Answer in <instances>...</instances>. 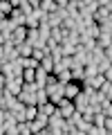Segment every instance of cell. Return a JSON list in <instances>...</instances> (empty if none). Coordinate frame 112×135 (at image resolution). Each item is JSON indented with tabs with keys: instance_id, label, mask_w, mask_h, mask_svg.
Wrapping results in <instances>:
<instances>
[{
	"instance_id": "ee69618b",
	"label": "cell",
	"mask_w": 112,
	"mask_h": 135,
	"mask_svg": "<svg viewBox=\"0 0 112 135\" xmlns=\"http://www.w3.org/2000/svg\"><path fill=\"white\" fill-rule=\"evenodd\" d=\"M108 9H110V11H112V0H110V5H108Z\"/></svg>"
},
{
	"instance_id": "1f68e13d",
	"label": "cell",
	"mask_w": 112,
	"mask_h": 135,
	"mask_svg": "<svg viewBox=\"0 0 112 135\" xmlns=\"http://www.w3.org/2000/svg\"><path fill=\"white\" fill-rule=\"evenodd\" d=\"M92 124H94V126H103V124H105V115H103V110L97 113V115L92 117Z\"/></svg>"
},
{
	"instance_id": "277c9868",
	"label": "cell",
	"mask_w": 112,
	"mask_h": 135,
	"mask_svg": "<svg viewBox=\"0 0 112 135\" xmlns=\"http://www.w3.org/2000/svg\"><path fill=\"white\" fill-rule=\"evenodd\" d=\"M29 124H31V133H40V131L47 128L49 117H47V115H40V113H38V115H36V119H31Z\"/></svg>"
},
{
	"instance_id": "f35d334b",
	"label": "cell",
	"mask_w": 112,
	"mask_h": 135,
	"mask_svg": "<svg viewBox=\"0 0 112 135\" xmlns=\"http://www.w3.org/2000/svg\"><path fill=\"white\" fill-rule=\"evenodd\" d=\"M105 59H110V61H112V45H110V47H105Z\"/></svg>"
},
{
	"instance_id": "6da1fadb",
	"label": "cell",
	"mask_w": 112,
	"mask_h": 135,
	"mask_svg": "<svg viewBox=\"0 0 112 135\" xmlns=\"http://www.w3.org/2000/svg\"><path fill=\"white\" fill-rule=\"evenodd\" d=\"M56 106H58V113L65 117V119H70V117L76 113V108H74V101H72V99H67V97H63V99H61Z\"/></svg>"
},
{
	"instance_id": "4316f807",
	"label": "cell",
	"mask_w": 112,
	"mask_h": 135,
	"mask_svg": "<svg viewBox=\"0 0 112 135\" xmlns=\"http://www.w3.org/2000/svg\"><path fill=\"white\" fill-rule=\"evenodd\" d=\"M65 41H70V43L78 45V43H81V34L74 32V29H67V36H65Z\"/></svg>"
},
{
	"instance_id": "83f0119b",
	"label": "cell",
	"mask_w": 112,
	"mask_h": 135,
	"mask_svg": "<svg viewBox=\"0 0 112 135\" xmlns=\"http://www.w3.org/2000/svg\"><path fill=\"white\" fill-rule=\"evenodd\" d=\"M56 79H58L63 86H65V83H70V81H72V70H63V72H58V74H56Z\"/></svg>"
},
{
	"instance_id": "d590c367",
	"label": "cell",
	"mask_w": 112,
	"mask_h": 135,
	"mask_svg": "<svg viewBox=\"0 0 112 135\" xmlns=\"http://www.w3.org/2000/svg\"><path fill=\"white\" fill-rule=\"evenodd\" d=\"M101 108H103V115L105 117H112V101H105Z\"/></svg>"
},
{
	"instance_id": "8fae6325",
	"label": "cell",
	"mask_w": 112,
	"mask_h": 135,
	"mask_svg": "<svg viewBox=\"0 0 112 135\" xmlns=\"http://www.w3.org/2000/svg\"><path fill=\"white\" fill-rule=\"evenodd\" d=\"M65 36H67V29L65 27H52V36H49L52 41H56V43L61 45L65 41Z\"/></svg>"
},
{
	"instance_id": "7402d4cb",
	"label": "cell",
	"mask_w": 112,
	"mask_h": 135,
	"mask_svg": "<svg viewBox=\"0 0 112 135\" xmlns=\"http://www.w3.org/2000/svg\"><path fill=\"white\" fill-rule=\"evenodd\" d=\"M23 81L25 83L36 81V70H34V68H25V70H23Z\"/></svg>"
},
{
	"instance_id": "52a82bcc",
	"label": "cell",
	"mask_w": 112,
	"mask_h": 135,
	"mask_svg": "<svg viewBox=\"0 0 112 135\" xmlns=\"http://www.w3.org/2000/svg\"><path fill=\"white\" fill-rule=\"evenodd\" d=\"M78 92H81V83H78V81H70V83H65V97H67V99H74Z\"/></svg>"
},
{
	"instance_id": "7a4b0ae2",
	"label": "cell",
	"mask_w": 112,
	"mask_h": 135,
	"mask_svg": "<svg viewBox=\"0 0 112 135\" xmlns=\"http://www.w3.org/2000/svg\"><path fill=\"white\" fill-rule=\"evenodd\" d=\"M72 101H74V108H76L78 113H85V110H88V108H90V97L85 95V92H83V90L78 92V95L74 97Z\"/></svg>"
},
{
	"instance_id": "7dc6e473",
	"label": "cell",
	"mask_w": 112,
	"mask_h": 135,
	"mask_svg": "<svg viewBox=\"0 0 112 135\" xmlns=\"http://www.w3.org/2000/svg\"><path fill=\"white\" fill-rule=\"evenodd\" d=\"M108 135H112V133H108Z\"/></svg>"
},
{
	"instance_id": "e0dca14e",
	"label": "cell",
	"mask_w": 112,
	"mask_h": 135,
	"mask_svg": "<svg viewBox=\"0 0 112 135\" xmlns=\"http://www.w3.org/2000/svg\"><path fill=\"white\" fill-rule=\"evenodd\" d=\"M61 50H63V56H74L76 54V45L70 43V41H63L61 43Z\"/></svg>"
},
{
	"instance_id": "f6af8a7d",
	"label": "cell",
	"mask_w": 112,
	"mask_h": 135,
	"mask_svg": "<svg viewBox=\"0 0 112 135\" xmlns=\"http://www.w3.org/2000/svg\"><path fill=\"white\" fill-rule=\"evenodd\" d=\"M2 90H5V88H2V86H0V92H2Z\"/></svg>"
},
{
	"instance_id": "44dd1931",
	"label": "cell",
	"mask_w": 112,
	"mask_h": 135,
	"mask_svg": "<svg viewBox=\"0 0 112 135\" xmlns=\"http://www.w3.org/2000/svg\"><path fill=\"white\" fill-rule=\"evenodd\" d=\"M97 45H99V47H103V50L110 47V45H112V36H110V34H103V32H101V36L97 38Z\"/></svg>"
},
{
	"instance_id": "f546056e",
	"label": "cell",
	"mask_w": 112,
	"mask_h": 135,
	"mask_svg": "<svg viewBox=\"0 0 112 135\" xmlns=\"http://www.w3.org/2000/svg\"><path fill=\"white\" fill-rule=\"evenodd\" d=\"M18 133L20 135H31V124L29 122H18Z\"/></svg>"
},
{
	"instance_id": "5bb4252c",
	"label": "cell",
	"mask_w": 112,
	"mask_h": 135,
	"mask_svg": "<svg viewBox=\"0 0 112 135\" xmlns=\"http://www.w3.org/2000/svg\"><path fill=\"white\" fill-rule=\"evenodd\" d=\"M58 110V106H56V104H52V101H47V104H43V106H38V113L40 115H54V113Z\"/></svg>"
},
{
	"instance_id": "7bdbcfd3",
	"label": "cell",
	"mask_w": 112,
	"mask_h": 135,
	"mask_svg": "<svg viewBox=\"0 0 112 135\" xmlns=\"http://www.w3.org/2000/svg\"><path fill=\"white\" fill-rule=\"evenodd\" d=\"M72 135H88V133H85V131H78V128H76V131H74Z\"/></svg>"
},
{
	"instance_id": "8d00e7d4",
	"label": "cell",
	"mask_w": 112,
	"mask_h": 135,
	"mask_svg": "<svg viewBox=\"0 0 112 135\" xmlns=\"http://www.w3.org/2000/svg\"><path fill=\"white\" fill-rule=\"evenodd\" d=\"M103 128H105L108 133H112V117H105V124H103Z\"/></svg>"
},
{
	"instance_id": "74e56055",
	"label": "cell",
	"mask_w": 112,
	"mask_h": 135,
	"mask_svg": "<svg viewBox=\"0 0 112 135\" xmlns=\"http://www.w3.org/2000/svg\"><path fill=\"white\" fill-rule=\"evenodd\" d=\"M103 77H105V81H110V83H112V68H110V70H108L105 74H103Z\"/></svg>"
},
{
	"instance_id": "ab89813d",
	"label": "cell",
	"mask_w": 112,
	"mask_h": 135,
	"mask_svg": "<svg viewBox=\"0 0 112 135\" xmlns=\"http://www.w3.org/2000/svg\"><path fill=\"white\" fill-rule=\"evenodd\" d=\"M0 61H5V47L0 45Z\"/></svg>"
},
{
	"instance_id": "ffe728a7",
	"label": "cell",
	"mask_w": 112,
	"mask_h": 135,
	"mask_svg": "<svg viewBox=\"0 0 112 135\" xmlns=\"http://www.w3.org/2000/svg\"><path fill=\"white\" fill-rule=\"evenodd\" d=\"M49 101V95L45 88H40V90H36V106H43V104H47Z\"/></svg>"
},
{
	"instance_id": "bcb514c9",
	"label": "cell",
	"mask_w": 112,
	"mask_h": 135,
	"mask_svg": "<svg viewBox=\"0 0 112 135\" xmlns=\"http://www.w3.org/2000/svg\"><path fill=\"white\" fill-rule=\"evenodd\" d=\"M54 2H58V0H54Z\"/></svg>"
},
{
	"instance_id": "d6986e66",
	"label": "cell",
	"mask_w": 112,
	"mask_h": 135,
	"mask_svg": "<svg viewBox=\"0 0 112 135\" xmlns=\"http://www.w3.org/2000/svg\"><path fill=\"white\" fill-rule=\"evenodd\" d=\"M83 79H85V68L74 65V68H72V81H78V83H81Z\"/></svg>"
},
{
	"instance_id": "9a60e30c",
	"label": "cell",
	"mask_w": 112,
	"mask_h": 135,
	"mask_svg": "<svg viewBox=\"0 0 112 135\" xmlns=\"http://www.w3.org/2000/svg\"><path fill=\"white\" fill-rule=\"evenodd\" d=\"M11 11H14V5L9 0H0V18H9Z\"/></svg>"
},
{
	"instance_id": "2e32d148",
	"label": "cell",
	"mask_w": 112,
	"mask_h": 135,
	"mask_svg": "<svg viewBox=\"0 0 112 135\" xmlns=\"http://www.w3.org/2000/svg\"><path fill=\"white\" fill-rule=\"evenodd\" d=\"M47 79H49V72H45L43 68H38V70H36V83H38V88L47 86Z\"/></svg>"
},
{
	"instance_id": "4fadbf2b",
	"label": "cell",
	"mask_w": 112,
	"mask_h": 135,
	"mask_svg": "<svg viewBox=\"0 0 112 135\" xmlns=\"http://www.w3.org/2000/svg\"><path fill=\"white\" fill-rule=\"evenodd\" d=\"M83 34H85V36H90V38H94V41H97L99 36H101V25H99V23H92L90 27H85V32H83Z\"/></svg>"
},
{
	"instance_id": "3957f363",
	"label": "cell",
	"mask_w": 112,
	"mask_h": 135,
	"mask_svg": "<svg viewBox=\"0 0 112 135\" xmlns=\"http://www.w3.org/2000/svg\"><path fill=\"white\" fill-rule=\"evenodd\" d=\"M23 86H25V81H23V79H14V77H9V81H7L5 90L9 92V95H16V97H18L20 92H23Z\"/></svg>"
},
{
	"instance_id": "e575fe53",
	"label": "cell",
	"mask_w": 112,
	"mask_h": 135,
	"mask_svg": "<svg viewBox=\"0 0 112 135\" xmlns=\"http://www.w3.org/2000/svg\"><path fill=\"white\" fill-rule=\"evenodd\" d=\"M101 32H103V34H110V36H112V18L105 20V23H101Z\"/></svg>"
},
{
	"instance_id": "836d02e7",
	"label": "cell",
	"mask_w": 112,
	"mask_h": 135,
	"mask_svg": "<svg viewBox=\"0 0 112 135\" xmlns=\"http://www.w3.org/2000/svg\"><path fill=\"white\" fill-rule=\"evenodd\" d=\"M76 128H78V131H85V133H90V128H92V124H90V122H85V119L81 117V122L76 124Z\"/></svg>"
},
{
	"instance_id": "d6a6232c",
	"label": "cell",
	"mask_w": 112,
	"mask_h": 135,
	"mask_svg": "<svg viewBox=\"0 0 112 135\" xmlns=\"http://www.w3.org/2000/svg\"><path fill=\"white\" fill-rule=\"evenodd\" d=\"M18 9H23V14L27 16V14H31V11H34V7H31V2H29V0H23Z\"/></svg>"
},
{
	"instance_id": "30bf717a",
	"label": "cell",
	"mask_w": 112,
	"mask_h": 135,
	"mask_svg": "<svg viewBox=\"0 0 112 135\" xmlns=\"http://www.w3.org/2000/svg\"><path fill=\"white\" fill-rule=\"evenodd\" d=\"M16 29V25L11 23V18H0V32L5 34L7 38H11V32Z\"/></svg>"
},
{
	"instance_id": "b9f144b4",
	"label": "cell",
	"mask_w": 112,
	"mask_h": 135,
	"mask_svg": "<svg viewBox=\"0 0 112 135\" xmlns=\"http://www.w3.org/2000/svg\"><path fill=\"white\" fill-rule=\"evenodd\" d=\"M99 5H101V7H108V5H110V0H99Z\"/></svg>"
},
{
	"instance_id": "4dcf8cb0",
	"label": "cell",
	"mask_w": 112,
	"mask_h": 135,
	"mask_svg": "<svg viewBox=\"0 0 112 135\" xmlns=\"http://www.w3.org/2000/svg\"><path fill=\"white\" fill-rule=\"evenodd\" d=\"M110 68H112V61H110V59H103V61H99V72H101V74H105Z\"/></svg>"
},
{
	"instance_id": "ac0fdd59",
	"label": "cell",
	"mask_w": 112,
	"mask_h": 135,
	"mask_svg": "<svg viewBox=\"0 0 112 135\" xmlns=\"http://www.w3.org/2000/svg\"><path fill=\"white\" fill-rule=\"evenodd\" d=\"M16 47H18V52H20V56H23V59L31 56V52H34V45H29L27 41H25V43H20V45H16Z\"/></svg>"
},
{
	"instance_id": "7c38bea8",
	"label": "cell",
	"mask_w": 112,
	"mask_h": 135,
	"mask_svg": "<svg viewBox=\"0 0 112 135\" xmlns=\"http://www.w3.org/2000/svg\"><path fill=\"white\" fill-rule=\"evenodd\" d=\"M18 99L23 101L25 106H36V92H27V90H23L18 95Z\"/></svg>"
},
{
	"instance_id": "9c48e42d",
	"label": "cell",
	"mask_w": 112,
	"mask_h": 135,
	"mask_svg": "<svg viewBox=\"0 0 112 135\" xmlns=\"http://www.w3.org/2000/svg\"><path fill=\"white\" fill-rule=\"evenodd\" d=\"M9 18H11V23H14L16 27H20V25H25V20H27V16L23 14V9H18V7H14V11L9 14Z\"/></svg>"
},
{
	"instance_id": "5b68a950",
	"label": "cell",
	"mask_w": 112,
	"mask_h": 135,
	"mask_svg": "<svg viewBox=\"0 0 112 135\" xmlns=\"http://www.w3.org/2000/svg\"><path fill=\"white\" fill-rule=\"evenodd\" d=\"M27 32H29V29L25 27V25H20V27H16L14 32H11V41H14L16 45L25 43V41H27Z\"/></svg>"
},
{
	"instance_id": "60d3db41",
	"label": "cell",
	"mask_w": 112,
	"mask_h": 135,
	"mask_svg": "<svg viewBox=\"0 0 112 135\" xmlns=\"http://www.w3.org/2000/svg\"><path fill=\"white\" fill-rule=\"evenodd\" d=\"M5 41H7V36H5L2 32H0V45H5Z\"/></svg>"
},
{
	"instance_id": "ba28073f",
	"label": "cell",
	"mask_w": 112,
	"mask_h": 135,
	"mask_svg": "<svg viewBox=\"0 0 112 135\" xmlns=\"http://www.w3.org/2000/svg\"><path fill=\"white\" fill-rule=\"evenodd\" d=\"M110 18H112V11L108 9V7H99L97 14H94V23H99V25L105 23V20H110Z\"/></svg>"
},
{
	"instance_id": "f1b7e54d",
	"label": "cell",
	"mask_w": 112,
	"mask_h": 135,
	"mask_svg": "<svg viewBox=\"0 0 112 135\" xmlns=\"http://www.w3.org/2000/svg\"><path fill=\"white\" fill-rule=\"evenodd\" d=\"M36 115H38V106H27V108H25V117H27V122L36 119Z\"/></svg>"
},
{
	"instance_id": "8992f818",
	"label": "cell",
	"mask_w": 112,
	"mask_h": 135,
	"mask_svg": "<svg viewBox=\"0 0 112 135\" xmlns=\"http://www.w3.org/2000/svg\"><path fill=\"white\" fill-rule=\"evenodd\" d=\"M81 83H85V86H92L94 90H101V86L105 83V77L103 74H97V77H90V79H83Z\"/></svg>"
},
{
	"instance_id": "603a6c76",
	"label": "cell",
	"mask_w": 112,
	"mask_h": 135,
	"mask_svg": "<svg viewBox=\"0 0 112 135\" xmlns=\"http://www.w3.org/2000/svg\"><path fill=\"white\" fill-rule=\"evenodd\" d=\"M97 74H101L99 72V63H88V65H85V79L97 77Z\"/></svg>"
},
{
	"instance_id": "cb8c5ba5",
	"label": "cell",
	"mask_w": 112,
	"mask_h": 135,
	"mask_svg": "<svg viewBox=\"0 0 112 135\" xmlns=\"http://www.w3.org/2000/svg\"><path fill=\"white\" fill-rule=\"evenodd\" d=\"M54 65H56V63H54V59H52V56H45L43 61H40V68H43L45 72H49V74L54 72Z\"/></svg>"
},
{
	"instance_id": "484cf974",
	"label": "cell",
	"mask_w": 112,
	"mask_h": 135,
	"mask_svg": "<svg viewBox=\"0 0 112 135\" xmlns=\"http://www.w3.org/2000/svg\"><path fill=\"white\" fill-rule=\"evenodd\" d=\"M49 56L54 59V63H61V61H63V50H61V45H56L54 50H49Z\"/></svg>"
},
{
	"instance_id": "d4e9b609",
	"label": "cell",
	"mask_w": 112,
	"mask_h": 135,
	"mask_svg": "<svg viewBox=\"0 0 112 135\" xmlns=\"http://www.w3.org/2000/svg\"><path fill=\"white\" fill-rule=\"evenodd\" d=\"M31 56H34L36 59V61H43V59L45 56H49V52H47V47H34V52H31Z\"/></svg>"
}]
</instances>
